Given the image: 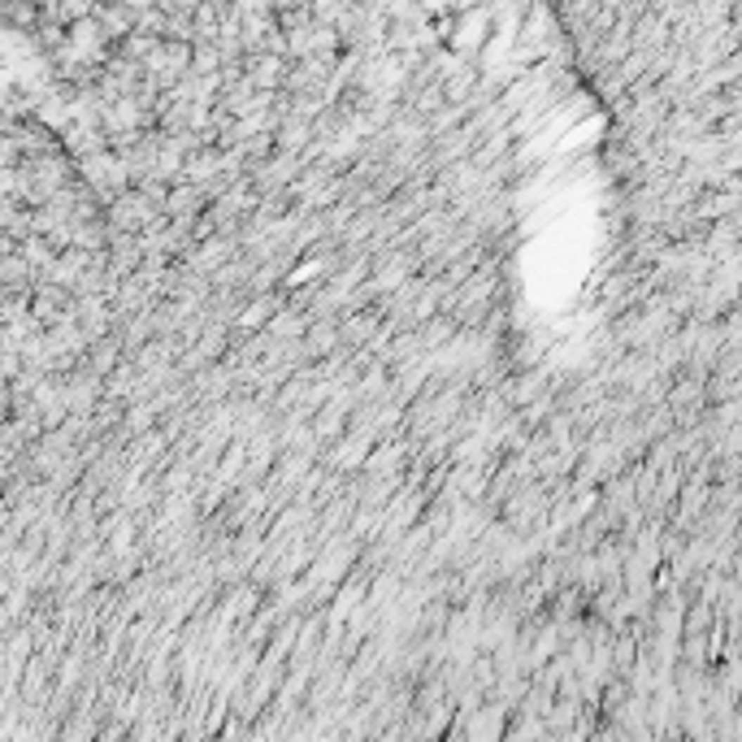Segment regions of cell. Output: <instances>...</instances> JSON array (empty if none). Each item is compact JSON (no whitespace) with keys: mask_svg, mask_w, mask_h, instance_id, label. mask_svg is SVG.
<instances>
[{"mask_svg":"<svg viewBox=\"0 0 742 742\" xmlns=\"http://www.w3.org/2000/svg\"><path fill=\"white\" fill-rule=\"evenodd\" d=\"M165 204H169V213H187V217H191V213H196V204H200V191H183V187H178Z\"/></svg>","mask_w":742,"mask_h":742,"instance_id":"6da1fadb","label":"cell"},{"mask_svg":"<svg viewBox=\"0 0 742 742\" xmlns=\"http://www.w3.org/2000/svg\"><path fill=\"white\" fill-rule=\"evenodd\" d=\"M304 135H309V126H304V122H295V126L287 122L283 131H278V148H300V143H304Z\"/></svg>","mask_w":742,"mask_h":742,"instance_id":"7a4b0ae2","label":"cell"},{"mask_svg":"<svg viewBox=\"0 0 742 742\" xmlns=\"http://www.w3.org/2000/svg\"><path fill=\"white\" fill-rule=\"evenodd\" d=\"M265 317H269V300L252 304V309H248V317H243V326H257V321H265Z\"/></svg>","mask_w":742,"mask_h":742,"instance_id":"3957f363","label":"cell"}]
</instances>
